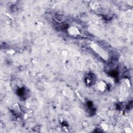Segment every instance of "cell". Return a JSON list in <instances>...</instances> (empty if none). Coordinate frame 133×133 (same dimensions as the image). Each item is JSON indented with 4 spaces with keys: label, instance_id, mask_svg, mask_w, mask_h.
<instances>
[{
    "label": "cell",
    "instance_id": "7a4b0ae2",
    "mask_svg": "<svg viewBox=\"0 0 133 133\" xmlns=\"http://www.w3.org/2000/svg\"><path fill=\"white\" fill-rule=\"evenodd\" d=\"M96 80V77L94 76V75H93L92 74L87 75V77H86V83L88 85H92L94 84V83L95 82Z\"/></svg>",
    "mask_w": 133,
    "mask_h": 133
},
{
    "label": "cell",
    "instance_id": "277c9868",
    "mask_svg": "<svg viewBox=\"0 0 133 133\" xmlns=\"http://www.w3.org/2000/svg\"><path fill=\"white\" fill-rule=\"evenodd\" d=\"M97 88L100 91L104 92L107 88V85L105 82L101 81L98 84Z\"/></svg>",
    "mask_w": 133,
    "mask_h": 133
},
{
    "label": "cell",
    "instance_id": "6da1fadb",
    "mask_svg": "<svg viewBox=\"0 0 133 133\" xmlns=\"http://www.w3.org/2000/svg\"><path fill=\"white\" fill-rule=\"evenodd\" d=\"M93 48H94V51L96 53H97L99 55H101L102 57L104 58V59H107V55L103 49H101V47H99L98 45H96V44H95L94 45H93Z\"/></svg>",
    "mask_w": 133,
    "mask_h": 133
},
{
    "label": "cell",
    "instance_id": "3957f363",
    "mask_svg": "<svg viewBox=\"0 0 133 133\" xmlns=\"http://www.w3.org/2000/svg\"><path fill=\"white\" fill-rule=\"evenodd\" d=\"M68 32L69 33V34L72 36H77L80 35V31L79 29L74 27H70L68 29Z\"/></svg>",
    "mask_w": 133,
    "mask_h": 133
}]
</instances>
